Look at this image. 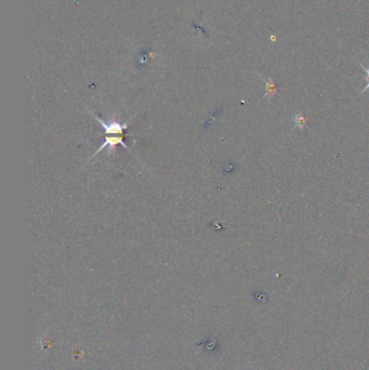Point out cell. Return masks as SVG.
Here are the masks:
<instances>
[{
    "mask_svg": "<svg viewBox=\"0 0 369 370\" xmlns=\"http://www.w3.org/2000/svg\"><path fill=\"white\" fill-rule=\"evenodd\" d=\"M94 118L101 123L104 131H105L106 136H123L124 130L128 128V123H119L117 122H103L102 119H100L98 116H94Z\"/></svg>",
    "mask_w": 369,
    "mask_h": 370,
    "instance_id": "obj_1",
    "label": "cell"
},
{
    "mask_svg": "<svg viewBox=\"0 0 369 370\" xmlns=\"http://www.w3.org/2000/svg\"><path fill=\"white\" fill-rule=\"evenodd\" d=\"M116 145H123V146L124 148H126L128 152H130V149H129V147L127 146L126 143L123 142V136H106V137H105V140H104L103 144L101 145V146H100V148L98 149V151L96 152V154H94V155H97V154H99L100 152H102V151H103V148H104V147H106V146H108L109 153H111V152L113 151V149H115Z\"/></svg>",
    "mask_w": 369,
    "mask_h": 370,
    "instance_id": "obj_2",
    "label": "cell"
},
{
    "mask_svg": "<svg viewBox=\"0 0 369 370\" xmlns=\"http://www.w3.org/2000/svg\"><path fill=\"white\" fill-rule=\"evenodd\" d=\"M263 81L266 82V93H264V97L273 98L277 91V86L272 79H267V81L266 79H263Z\"/></svg>",
    "mask_w": 369,
    "mask_h": 370,
    "instance_id": "obj_3",
    "label": "cell"
},
{
    "mask_svg": "<svg viewBox=\"0 0 369 370\" xmlns=\"http://www.w3.org/2000/svg\"><path fill=\"white\" fill-rule=\"evenodd\" d=\"M306 123H307V118L304 117L302 114L295 115V128L301 130L306 127Z\"/></svg>",
    "mask_w": 369,
    "mask_h": 370,
    "instance_id": "obj_4",
    "label": "cell"
},
{
    "mask_svg": "<svg viewBox=\"0 0 369 370\" xmlns=\"http://www.w3.org/2000/svg\"><path fill=\"white\" fill-rule=\"evenodd\" d=\"M361 66H362V68L364 69V71L366 72V75H367V86L365 88H364V90L362 91V93H363V92L368 91V90H369V67L364 66V65H361Z\"/></svg>",
    "mask_w": 369,
    "mask_h": 370,
    "instance_id": "obj_5",
    "label": "cell"
}]
</instances>
